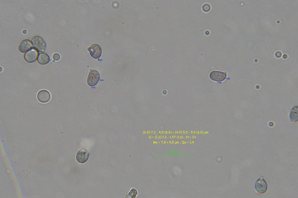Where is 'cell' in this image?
Instances as JSON below:
<instances>
[{"label": "cell", "mask_w": 298, "mask_h": 198, "mask_svg": "<svg viewBox=\"0 0 298 198\" xmlns=\"http://www.w3.org/2000/svg\"><path fill=\"white\" fill-rule=\"evenodd\" d=\"M38 100L41 103H45L50 100L51 95L49 92L45 90H41L39 91L37 95Z\"/></svg>", "instance_id": "obj_6"}, {"label": "cell", "mask_w": 298, "mask_h": 198, "mask_svg": "<svg viewBox=\"0 0 298 198\" xmlns=\"http://www.w3.org/2000/svg\"><path fill=\"white\" fill-rule=\"evenodd\" d=\"M31 42L33 47L38 52H42L45 51L47 47L46 44L44 39L40 36H34L32 39Z\"/></svg>", "instance_id": "obj_1"}, {"label": "cell", "mask_w": 298, "mask_h": 198, "mask_svg": "<svg viewBox=\"0 0 298 198\" xmlns=\"http://www.w3.org/2000/svg\"><path fill=\"white\" fill-rule=\"evenodd\" d=\"M37 61L39 64L45 65L49 62L50 58L49 55L46 53H42L38 55Z\"/></svg>", "instance_id": "obj_10"}, {"label": "cell", "mask_w": 298, "mask_h": 198, "mask_svg": "<svg viewBox=\"0 0 298 198\" xmlns=\"http://www.w3.org/2000/svg\"><path fill=\"white\" fill-rule=\"evenodd\" d=\"M91 56L93 58L97 59L101 56L102 50L101 46L97 44H93L88 48Z\"/></svg>", "instance_id": "obj_4"}, {"label": "cell", "mask_w": 298, "mask_h": 198, "mask_svg": "<svg viewBox=\"0 0 298 198\" xmlns=\"http://www.w3.org/2000/svg\"><path fill=\"white\" fill-rule=\"evenodd\" d=\"M38 55L37 51L34 48H31L24 54V58L27 62L32 63L36 60Z\"/></svg>", "instance_id": "obj_5"}, {"label": "cell", "mask_w": 298, "mask_h": 198, "mask_svg": "<svg viewBox=\"0 0 298 198\" xmlns=\"http://www.w3.org/2000/svg\"><path fill=\"white\" fill-rule=\"evenodd\" d=\"M27 31L26 30L24 29L23 30L22 33L24 34H26L27 33Z\"/></svg>", "instance_id": "obj_14"}, {"label": "cell", "mask_w": 298, "mask_h": 198, "mask_svg": "<svg viewBox=\"0 0 298 198\" xmlns=\"http://www.w3.org/2000/svg\"><path fill=\"white\" fill-rule=\"evenodd\" d=\"M32 46L31 42L29 40L24 39L19 44L18 46V49L20 52L25 53L31 49Z\"/></svg>", "instance_id": "obj_8"}, {"label": "cell", "mask_w": 298, "mask_h": 198, "mask_svg": "<svg viewBox=\"0 0 298 198\" xmlns=\"http://www.w3.org/2000/svg\"><path fill=\"white\" fill-rule=\"evenodd\" d=\"M226 76V73L218 71H212L210 74V78L212 80L219 82L224 80Z\"/></svg>", "instance_id": "obj_7"}, {"label": "cell", "mask_w": 298, "mask_h": 198, "mask_svg": "<svg viewBox=\"0 0 298 198\" xmlns=\"http://www.w3.org/2000/svg\"><path fill=\"white\" fill-rule=\"evenodd\" d=\"M297 106L293 107L291 110L289 114V118L290 120L293 122H296L298 120Z\"/></svg>", "instance_id": "obj_11"}, {"label": "cell", "mask_w": 298, "mask_h": 198, "mask_svg": "<svg viewBox=\"0 0 298 198\" xmlns=\"http://www.w3.org/2000/svg\"><path fill=\"white\" fill-rule=\"evenodd\" d=\"M100 79V75L98 72L95 69L91 70L87 79V84L90 87L95 86L98 83Z\"/></svg>", "instance_id": "obj_2"}, {"label": "cell", "mask_w": 298, "mask_h": 198, "mask_svg": "<svg viewBox=\"0 0 298 198\" xmlns=\"http://www.w3.org/2000/svg\"><path fill=\"white\" fill-rule=\"evenodd\" d=\"M256 191L258 193L263 194L267 191L268 186L267 183L265 179L262 177L258 179L255 184Z\"/></svg>", "instance_id": "obj_3"}, {"label": "cell", "mask_w": 298, "mask_h": 198, "mask_svg": "<svg viewBox=\"0 0 298 198\" xmlns=\"http://www.w3.org/2000/svg\"><path fill=\"white\" fill-rule=\"evenodd\" d=\"M89 157V153L86 151L81 150L77 153L76 156L77 161L80 163H86L88 160Z\"/></svg>", "instance_id": "obj_9"}, {"label": "cell", "mask_w": 298, "mask_h": 198, "mask_svg": "<svg viewBox=\"0 0 298 198\" xmlns=\"http://www.w3.org/2000/svg\"><path fill=\"white\" fill-rule=\"evenodd\" d=\"M52 58L55 60H59L60 58V55L57 53H54L52 55Z\"/></svg>", "instance_id": "obj_13"}, {"label": "cell", "mask_w": 298, "mask_h": 198, "mask_svg": "<svg viewBox=\"0 0 298 198\" xmlns=\"http://www.w3.org/2000/svg\"><path fill=\"white\" fill-rule=\"evenodd\" d=\"M173 153V151L172 150H170L168 152V153L170 154V155L172 154Z\"/></svg>", "instance_id": "obj_15"}, {"label": "cell", "mask_w": 298, "mask_h": 198, "mask_svg": "<svg viewBox=\"0 0 298 198\" xmlns=\"http://www.w3.org/2000/svg\"><path fill=\"white\" fill-rule=\"evenodd\" d=\"M138 194L137 190L135 188H132L131 189L126 197L127 198H134L136 197Z\"/></svg>", "instance_id": "obj_12"}]
</instances>
